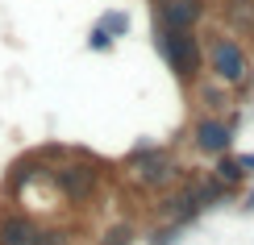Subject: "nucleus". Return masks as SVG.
Returning <instances> with one entry per match:
<instances>
[{
  "mask_svg": "<svg viewBox=\"0 0 254 245\" xmlns=\"http://www.w3.org/2000/svg\"><path fill=\"white\" fill-rule=\"evenodd\" d=\"M179 233H184L179 225H167V220H163V229H154V233H150V245H175V241H179Z\"/></svg>",
  "mask_w": 254,
  "mask_h": 245,
  "instance_id": "dca6fc26",
  "label": "nucleus"
},
{
  "mask_svg": "<svg viewBox=\"0 0 254 245\" xmlns=\"http://www.w3.org/2000/svg\"><path fill=\"white\" fill-rule=\"evenodd\" d=\"M96 25H100V29H104V34H109L113 42H117V38H129V29H133V17L125 13V8H109V13H104V17L96 21Z\"/></svg>",
  "mask_w": 254,
  "mask_h": 245,
  "instance_id": "f8f14e48",
  "label": "nucleus"
},
{
  "mask_svg": "<svg viewBox=\"0 0 254 245\" xmlns=\"http://www.w3.org/2000/svg\"><path fill=\"white\" fill-rule=\"evenodd\" d=\"M50 183H55V191L63 196V204L83 208V204H92L96 191H100V166L92 162V158H71V162H63V166H50Z\"/></svg>",
  "mask_w": 254,
  "mask_h": 245,
  "instance_id": "20e7f679",
  "label": "nucleus"
},
{
  "mask_svg": "<svg viewBox=\"0 0 254 245\" xmlns=\"http://www.w3.org/2000/svg\"><path fill=\"white\" fill-rule=\"evenodd\" d=\"M154 46L163 54L167 71L184 83V88H196L204 79V38L196 29H179V34H167V29H154Z\"/></svg>",
  "mask_w": 254,
  "mask_h": 245,
  "instance_id": "f257e3e1",
  "label": "nucleus"
},
{
  "mask_svg": "<svg viewBox=\"0 0 254 245\" xmlns=\"http://www.w3.org/2000/svg\"><path fill=\"white\" fill-rule=\"evenodd\" d=\"M204 67H208V75H213L217 83H225V88H246V79H250V54H246V46L234 38V34H208L204 42Z\"/></svg>",
  "mask_w": 254,
  "mask_h": 245,
  "instance_id": "f03ea898",
  "label": "nucleus"
},
{
  "mask_svg": "<svg viewBox=\"0 0 254 245\" xmlns=\"http://www.w3.org/2000/svg\"><path fill=\"white\" fill-rule=\"evenodd\" d=\"M29 245H71V229L67 225H38Z\"/></svg>",
  "mask_w": 254,
  "mask_h": 245,
  "instance_id": "ddd939ff",
  "label": "nucleus"
},
{
  "mask_svg": "<svg viewBox=\"0 0 254 245\" xmlns=\"http://www.w3.org/2000/svg\"><path fill=\"white\" fill-rule=\"evenodd\" d=\"M113 46H117V42H113L109 34H104L100 25H92V29H88V50H96V54H109Z\"/></svg>",
  "mask_w": 254,
  "mask_h": 245,
  "instance_id": "2eb2a0df",
  "label": "nucleus"
},
{
  "mask_svg": "<svg viewBox=\"0 0 254 245\" xmlns=\"http://www.w3.org/2000/svg\"><path fill=\"white\" fill-rule=\"evenodd\" d=\"M213 175L221 179V183H229V187H242V183H246V170L238 166V154H221V158H213Z\"/></svg>",
  "mask_w": 254,
  "mask_h": 245,
  "instance_id": "9b49d317",
  "label": "nucleus"
},
{
  "mask_svg": "<svg viewBox=\"0 0 254 245\" xmlns=\"http://www.w3.org/2000/svg\"><path fill=\"white\" fill-rule=\"evenodd\" d=\"M238 166L246 170V175H254V150H246V154H238Z\"/></svg>",
  "mask_w": 254,
  "mask_h": 245,
  "instance_id": "f3484780",
  "label": "nucleus"
},
{
  "mask_svg": "<svg viewBox=\"0 0 254 245\" xmlns=\"http://www.w3.org/2000/svg\"><path fill=\"white\" fill-rule=\"evenodd\" d=\"M129 162V175H133V183L142 187V191H171L175 183H184V162L167 150V146H154L150 154H137V158H125Z\"/></svg>",
  "mask_w": 254,
  "mask_h": 245,
  "instance_id": "7ed1b4c3",
  "label": "nucleus"
},
{
  "mask_svg": "<svg viewBox=\"0 0 254 245\" xmlns=\"http://www.w3.org/2000/svg\"><path fill=\"white\" fill-rule=\"evenodd\" d=\"M154 29L179 34V29H196L208 17V0H150Z\"/></svg>",
  "mask_w": 254,
  "mask_h": 245,
  "instance_id": "0eeeda50",
  "label": "nucleus"
},
{
  "mask_svg": "<svg viewBox=\"0 0 254 245\" xmlns=\"http://www.w3.org/2000/svg\"><path fill=\"white\" fill-rule=\"evenodd\" d=\"M204 208L208 204H204V196H200V179L192 175V179H184V183H175L171 191H163V199H158V220L188 229Z\"/></svg>",
  "mask_w": 254,
  "mask_h": 245,
  "instance_id": "39448f33",
  "label": "nucleus"
},
{
  "mask_svg": "<svg viewBox=\"0 0 254 245\" xmlns=\"http://www.w3.org/2000/svg\"><path fill=\"white\" fill-rule=\"evenodd\" d=\"M196 100H200V108H204L208 116H217L221 108H229V88L225 83H196Z\"/></svg>",
  "mask_w": 254,
  "mask_h": 245,
  "instance_id": "9d476101",
  "label": "nucleus"
},
{
  "mask_svg": "<svg viewBox=\"0 0 254 245\" xmlns=\"http://www.w3.org/2000/svg\"><path fill=\"white\" fill-rule=\"evenodd\" d=\"M234 133H238V112H229V116L200 112L196 125H192V146H196V154H204V158H221V154L234 150Z\"/></svg>",
  "mask_w": 254,
  "mask_h": 245,
  "instance_id": "423d86ee",
  "label": "nucleus"
},
{
  "mask_svg": "<svg viewBox=\"0 0 254 245\" xmlns=\"http://www.w3.org/2000/svg\"><path fill=\"white\" fill-rule=\"evenodd\" d=\"M221 17L229 21V29L254 34V0H225V4H221Z\"/></svg>",
  "mask_w": 254,
  "mask_h": 245,
  "instance_id": "1a4fd4ad",
  "label": "nucleus"
},
{
  "mask_svg": "<svg viewBox=\"0 0 254 245\" xmlns=\"http://www.w3.org/2000/svg\"><path fill=\"white\" fill-rule=\"evenodd\" d=\"M137 237H133V225L129 220H113L109 229L100 233V245H133Z\"/></svg>",
  "mask_w": 254,
  "mask_h": 245,
  "instance_id": "4468645a",
  "label": "nucleus"
},
{
  "mask_svg": "<svg viewBox=\"0 0 254 245\" xmlns=\"http://www.w3.org/2000/svg\"><path fill=\"white\" fill-rule=\"evenodd\" d=\"M38 233V220L21 208H4L0 212V245H29Z\"/></svg>",
  "mask_w": 254,
  "mask_h": 245,
  "instance_id": "6e6552de",
  "label": "nucleus"
}]
</instances>
